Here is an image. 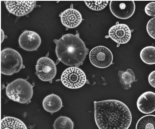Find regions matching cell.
Returning a JSON list of instances; mask_svg holds the SVG:
<instances>
[{
    "label": "cell",
    "mask_w": 155,
    "mask_h": 129,
    "mask_svg": "<svg viewBox=\"0 0 155 129\" xmlns=\"http://www.w3.org/2000/svg\"><path fill=\"white\" fill-rule=\"evenodd\" d=\"M94 116L99 129H128L132 116L128 107L116 100L94 101Z\"/></svg>",
    "instance_id": "1"
},
{
    "label": "cell",
    "mask_w": 155,
    "mask_h": 129,
    "mask_svg": "<svg viewBox=\"0 0 155 129\" xmlns=\"http://www.w3.org/2000/svg\"><path fill=\"white\" fill-rule=\"evenodd\" d=\"M140 56L145 63L149 65L155 64V47L149 46L144 48L140 52Z\"/></svg>",
    "instance_id": "18"
},
{
    "label": "cell",
    "mask_w": 155,
    "mask_h": 129,
    "mask_svg": "<svg viewBox=\"0 0 155 129\" xmlns=\"http://www.w3.org/2000/svg\"><path fill=\"white\" fill-rule=\"evenodd\" d=\"M89 59L91 64L95 66L104 68L109 66L112 63L113 56L110 50L102 46L95 47L89 53Z\"/></svg>",
    "instance_id": "6"
},
{
    "label": "cell",
    "mask_w": 155,
    "mask_h": 129,
    "mask_svg": "<svg viewBox=\"0 0 155 129\" xmlns=\"http://www.w3.org/2000/svg\"><path fill=\"white\" fill-rule=\"evenodd\" d=\"M86 5L91 9L95 11H100L104 8L107 5L108 2L85 1Z\"/></svg>",
    "instance_id": "20"
},
{
    "label": "cell",
    "mask_w": 155,
    "mask_h": 129,
    "mask_svg": "<svg viewBox=\"0 0 155 129\" xmlns=\"http://www.w3.org/2000/svg\"><path fill=\"white\" fill-rule=\"evenodd\" d=\"M148 81L150 85L155 88V70L153 71L149 74Z\"/></svg>",
    "instance_id": "23"
},
{
    "label": "cell",
    "mask_w": 155,
    "mask_h": 129,
    "mask_svg": "<svg viewBox=\"0 0 155 129\" xmlns=\"http://www.w3.org/2000/svg\"><path fill=\"white\" fill-rule=\"evenodd\" d=\"M118 75L120 83L123 88L128 89L131 84L135 81V76L133 70L128 69L126 71L119 70Z\"/></svg>",
    "instance_id": "16"
},
{
    "label": "cell",
    "mask_w": 155,
    "mask_h": 129,
    "mask_svg": "<svg viewBox=\"0 0 155 129\" xmlns=\"http://www.w3.org/2000/svg\"><path fill=\"white\" fill-rule=\"evenodd\" d=\"M108 34L113 41L121 44L127 42L131 37L129 28L124 24H117L112 26L109 29Z\"/></svg>",
    "instance_id": "11"
},
{
    "label": "cell",
    "mask_w": 155,
    "mask_h": 129,
    "mask_svg": "<svg viewBox=\"0 0 155 129\" xmlns=\"http://www.w3.org/2000/svg\"><path fill=\"white\" fill-rule=\"evenodd\" d=\"M74 123L69 117L61 116L55 121L53 127L54 129H73Z\"/></svg>",
    "instance_id": "19"
},
{
    "label": "cell",
    "mask_w": 155,
    "mask_h": 129,
    "mask_svg": "<svg viewBox=\"0 0 155 129\" xmlns=\"http://www.w3.org/2000/svg\"><path fill=\"white\" fill-rule=\"evenodd\" d=\"M137 105L139 110L144 114H149L155 111V93L151 91L142 93L138 98Z\"/></svg>",
    "instance_id": "12"
},
{
    "label": "cell",
    "mask_w": 155,
    "mask_h": 129,
    "mask_svg": "<svg viewBox=\"0 0 155 129\" xmlns=\"http://www.w3.org/2000/svg\"><path fill=\"white\" fill-rule=\"evenodd\" d=\"M23 66L22 57L16 50L10 48L4 49L1 52V73L11 75L18 72Z\"/></svg>",
    "instance_id": "4"
},
{
    "label": "cell",
    "mask_w": 155,
    "mask_h": 129,
    "mask_svg": "<svg viewBox=\"0 0 155 129\" xmlns=\"http://www.w3.org/2000/svg\"><path fill=\"white\" fill-rule=\"evenodd\" d=\"M109 6L113 14L121 19H126L131 17L135 9L134 1H111Z\"/></svg>",
    "instance_id": "8"
},
{
    "label": "cell",
    "mask_w": 155,
    "mask_h": 129,
    "mask_svg": "<svg viewBox=\"0 0 155 129\" xmlns=\"http://www.w3.org/2000/svg\"><path fill=\"white\" fill-rule=\"evenodd\" d=\"M136 129H155V115L149 114L141 117L136 124Z\"/></svg>",
    "instance_id": "17"
},
{
    "label": "cell",
    "mask_w": 155,
    "mask_h": 129,
    "mask_svg": "<svg viewBox=\"0 0 155 129\" xmlns=\"http://www.w3.org/2000/svg\"><path fill=\"white\" fill-rule=\"evenodd\" d=\"M44 109L47 111L54 113L59 110L62 107L61 98L58 95L51 94L46 96L42 102Z\"/></svg>",
    "instance_id": "14"
},
{
    "label": "cell",
    "mask_w": 155,
    "mask_h": 129,
    "mask_svg": "<svg viewBox=\"0 0 155 129\" xmlns=\"http://www.w3.org/2000/svg\"><path fill=\"white\" fill-rule=\"evenodd\" d=\"M146 28L148 34L152 38L155 39V17L148 21Z\"/></svg>",
    "instance_id": "21"
},
{
    "label": "cell",
    "mask_w": 155,
    "mask_h": 129,
    "mask_svg": "<svg viewBox=\"0 0 155 129\" xmlns=\"http://www.w3.org/2000/svg\"><path fill=\"white\" fill-rule=\"evenodd\" d=\"M53 41L56 45V56L62 63L77 67L82 64L88 49L78 35L67 34Z\"/></svg>",
    "instance_id": "2"
},
{
    "label": "cell",
    "mask_w": 155,
    "mask_h": 129,
    "mask_svg": "<svg viewBox=\"0 0 155 129\" xmlns=\"http://www.w3.org/2000/svg\"><path fill=\"white\" fill-rule=\"evenodd\" d=\"M35 69L37 76L43 81H51L56 74L57 69L54 63L47 57H42L38 60Z\"/></svg>",
    "instance_id": "7"
},
{
    "label": "cell",
    "mask_w": 155,
    "mask_h": 129,
    "mask_svg": "<svg viewBox=\"0 0 155 129\" xmlns=\"http://www.w3.org/2000/svg\"><path fill=\"white\" fill-rule=\"evenodd\" d=\"M6 7L10 13L17 16L26 15L35 7L36 1H5Z\"/></svg>",
    "instance_id": "9"
},
{
    "label": "cell",
    "mask_w": 155,
    "mask_h": 129,
    "mask_svg": "<svg viewBox=\"0 0 155 129\" xmlns=\"http://www.w3.org/2000/svg\"><path fill=\"white\" fill-rule=\"evenodd\" d=\"M1 129H28L20 120L12 117H6L1 121Z\"/></svg>",
    "instance_id": "15"
},
{
    "label": "cell",
    "mask_w": 155,
    "mask_h": 129,
    "mask_svg": "<svg viewBox=\"0 0 155 129\" xmlns=\"http://www.w3.org/2000/svg\"><path fill=\"white\" fill-rule=\"evenodd\" d=\"M31 85L25 79L18 78L8 84L6 88L7 96L11 100L21 104L29 102L33 96Z\"/></svg>",
    "instance_id": "3"
},
{
    "label": "cell",
    "mask_w": 155,
    "mask_h": 129,
    "mask_svg": "<svg viewBox=\"0 0 155 129\" xmlns=\"http://www.w3.org/2000/svg\"><path fill=\"white\" fill-rule=\"evenodd\" d=\"M145 11L148 15L155 16V2H151L147 4L145 8Z\"/></svg>",
    "instance_id": "22"
},
{
    "label": "cell",
    "mask_w": 155,
    "mask_h": 129,
    "mask_svg": "<svg viewBox=\"0 0 155 129\" xmlns=\"http://www.w3.org/2000/svg\"><path fill=\"white\" fill-rule=\"evenodd\" d=\"M18 43L22 49L27 51H33L39 47L41 39L40 36L36 32L26 30L20 36Z\"/></svg>",
    "instance_id": "10"
},
{
    "label": "cell",
    "mask_w": 155,
    "mask_h": 129,
    "mask_svg": "<svg viewBox=\"0 0 155 129\" xmlns=\"http://www.w3.org/2000/svg\"><path fill=\"white\" fill-rule=\"evenodd\" d=\"M61 80L66 87L71 89L80 88L83 86L86 81L84 73L80 68L75 66L68 68L63 72Z\"/></svg>",
    "instance_id": "5"
},
{
    "label": "cell",
    "mask_w": 155,
    "mask_h": 129,
    "mask_svg": "<svg viewBox=\"0 0 155 129\" xmlns=\"http://www.w3.org/2000/svg\"><path fill=\"white\" fill-rule=\"evenodd\" d=\"M60 17L62 24L69 28L77 27L82 20L80 13L73 8H68L64 11L60 15Z\"/></svg>",
    "instance_id": "13"
},
{
    "label": "cell",
    "mask_w": 155,
    "mask_h": 129,
    "mask_svg": "<svg viewBox=\"0 0 155 129\" xmlns=\"http://www.w3.org/2000/svg\"><path fill=\"white\" fill-rule=\"evenodd\" d=\"M5 38V35L3 31L1 29V43L3 42Z\"/></svg>",
    "instance_id": "24"
}]
</instances>
